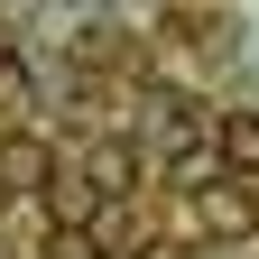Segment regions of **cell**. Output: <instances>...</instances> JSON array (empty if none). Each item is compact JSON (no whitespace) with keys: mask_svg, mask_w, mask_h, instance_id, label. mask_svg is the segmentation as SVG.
<instances>
[{"mask_svg":"<svg viewBox=\"0 0 259 259\" xmlns=\"http://www.w3.org/2000/svg\"><path fill=\"white\" fill-rule=\"evenodd\" d=\"M222 157H232L241 176H259V111H232V120H222Z\"/></svg>","mask_w":259,"mask_h":259,"instance_id":"1","label":"cell"},{"mask_svg":"<svg viewBox=\"0 0 259 259\" xmlns=\"http://www.w3.org/2000/svg\"><path fill=\"white\" fill-rule=\"evenodd\" d=\"M56 259H111V250H102V241H83V232H65V241H56Z\"/></svg>","mask_w":259,"mask_h":259,"instance_id":"5","label":"cell"},{"mask_svg":"<svg viewBox=\"0 0 259 259\" xmlns=\"http://www.w3.org/2000/svg\"><path fill=\"white\" fill-rule=\"evenodd\" d=\"M204 222H213V232H250V194L241 185H213L204 194Z\"/></svg>","mask_w":259,"mask_h":259,"instance_id":"2","label":"cell"},{"mask_svg":"<svg viewBox=\"0 0 259 259\" xmlns=\"http://www.w3.org/2000/svg\"><path fill=\"white\" fill-rule=\"evenodd\" d=\"M0 176H10V185H37V148H28V139H19L10 157H0Z\"/></svg>","mask_w":259,"mask_h":259,"instance_id":"4","label":"cell"},{"mask_svg":"<svg viewBox=\"0 0 259 259\" xmlns=\"http://www.w3.org/2000/svg\"><path fill=\"white\" fill-rule=\"evenodd\" d=\"M56 213H65V222H83V213H93V185H83L74 167H56Z\"/></svg>","mask_w":259,"mask_h":259,"instance_id":"3","label":"cell"}]
</instances>
